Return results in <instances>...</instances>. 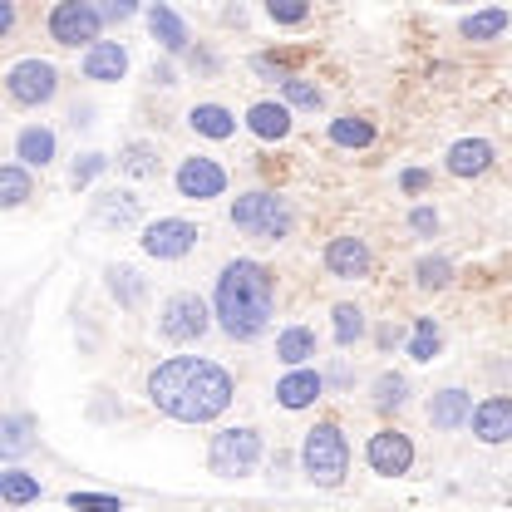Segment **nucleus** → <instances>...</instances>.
I'll return each instance as SVG.
<instances>
[{
  "mask_svg": "<svg viewBox=\"0 0 512 512\" xmlns=\"http://www.w3.org/2000/svg\"><path fill=\"white\" fill-rule=\"evenodd\" d=\"M148 404L163 414V419H178V424H217L232 399H237V380L227 365L207 360V355H168L163 365L148 370L143 380Z\"/></svg>",
  "mask_w": 512,
  "mask_h": 512,
  "instance_id": "f257e3e1",
  "label": "nucleus"
},
{
  "mask_svg": "<svg viewBox=\"0 0 512 512\" xmlns=\"http://www.w3.org/2000/svg\"><path fill=\"white\" fill-rule=\"evenodd\" d=\"M212 316H217V330L227 340L256 345L271 330V316H276V276H271V266H261L256 256H232L217 271Z\"/></svg>",
  "mask_w": 512,
  "mask_h": 512,
  "instance_id": "f03ea898",
  "label": "nucleus"
},
{
  "mask_svg": "<svg viewBox=\"0 0 512 512\" xmlns=\"http://www.w3.org/2000/svg\"><path fill=\"white\" fill-rule=\"evenodd\" d=\"M227 222H232L242 237H252V242H286V237L296 232V207H291V197H281V192L252 188V192H237V197L227 202Z\"/></svg>",
  "mask_w": 512,
  "mask_h": 512,
  "instance_id": "7ed1b4c3",
  "label": "nucleus"
},
{
  "mask_svg": "<svg viewBox=\"0 0 512 512\" xmlns=\"http://www.w3.org/2000/svg\"><path fill=\"white\" fill-rule=\"evenodd\" d=\"M301 473H306V483H316V488H340L345 483V473H350V439H345V429L335 424V419H316L306 434H301Z\"/></svg>",
  "mask_w": 512,
  "mask_h": 512,
  "instance_id": "20e7f679",
  "label": "nucleus"
},
{
  "mask_svg": "<svg viewBox=\"0 0 512 512\" xmlns=\"http://www.w3.org/2000/svg\"><path fill=\"white\" fill-rule=\"evenodd\" d=\"M261 458H266V439H261V429H252V424H227L207 444V468L217 478H252L256 468H261Z\"/></svg>",
  "mask_w": 512,
  "mask_h": 512,
  "instance_id": "39448f33",
  "label": "nucleus"
},
{
  "mask_svg": "<svg viewBox=\"0 0 512 512\" xmlns=\"http://www.w3.org/2000/svg\"><path fill=\"white\" fill-rule=\"evenodd\" d=\"M104 10L99 0H55L50 15H45V35L60 45V50H89L104 40Z\"/></svg>",
  "mask_w": 512,
  "mask_h": 512,
  "instance_id": "423d86ee",
  "label": "nucleus"
},
{
  "mask_svg": "<svg viewBox=\"0 0 512 512\" xmlns=\"http://www.w3.org/2000/svg\"><path fill=\"white\" fill-rule=\"evenodd\" d=\"M212 325H217L212 301H202L197 291H173L158 306V340H168V345H197V340H207Z\"/></svg>",
  "mask_w": 512,
  "mask_h": 512,
  "instance_id": "0eeeda50",
  "label": "nucleus"
},
{
  "mask_svg": "<svg viewBox=\"0 0 512 512\" xmlns=\"http://www.w3.org/2000/svg\"><path fill=\"white\" fill-rule=\"evenodd\" d=\"M5 99L15 109H45V104H55L60 99V69L50 60H40V55L15 60L5 69Z\"/></svg>",
  "mask_w": 512,
  "mask_h": 512,
  "instance_id": "6e6552de",
  "label": "nucleus"
},
{
  "mask_svg": "<svg viewBox=\"0 0 512 512\" xmlns=\"http://www.w3.org/2000/svg\"><path fill=\"white\" fill-rule=\"evenodd\" d=\"M197 242H202V227L188 217H153V222H143V237H138L143 256H153V261H183L197 252Z\"/></svg>",
  "mask_w": 512,
  "mask_h": 512,
  "instance_id": "1a4fd4ad",
  "label": "nucleus"
},
{
  "mask_svg": "<svg viewBox=\"0 0 512 512\" xmlns=\"http://www.w3.org/2000/svg\"><path fill=\"white\" fill-rule=\"evenodd\" d=\"M414 458H419L414 439H409L404 429H394V424H384V429H375V434L365 439V463H370V473H380V478H409V473H414Z\"/></svg>",
  "mask_w": 512,
  "mask_h": 512,
  "instance_id": "9d476101",
  "label": "nucleus"
},
{
  "mask_svg": "<svg viewBox=\"0 0 512 512\" xmlns=\"http://www.w3.org/2000/svg\"><path fill=\"white\" fill-rule=\"evenodd\" d=\"M173 188H178V197H188V202H217V197H227L232 178H227V168L217 158L192 153V158H183L173 168Z\"/></svg>",
  "mask_w": 512,
  "mask_h": 512,
  "instance_id": "9b49d317",
  "label": "nucleus"
},
{
  "mask_svg": "<svg viewBox=\"0 0 512 512\" xmlns=\"http://www.w3.org/2000/svg\"><path fill=\"white\" fill-rule=\"evenodd\" d=\"M325 271L335 276V281H365L370 271H375V252H370V242L360 237V232H340V237H330L325 242Z\"/></svg>",
  "mask_w": 512,
  "mask_h": 512,
  "instance_id": "f8f14e48",
  "label": "nucleus"
},
{
  "mask_svg": "<svg viewBox=\"0 0 512 512\" xmlns=\"http://www.w3.org/2000/svg\"><path fill=\"white\" fill-rule=\"evenodd\" d=\"M493 163H498V148L488 138H458V143H448L444 153V173L458 178V183H473V178L493 173Z\"/></svg>",
  "mask_w": 512,
  "mask_h": 512,
  "instance_id": "ddd939ff",
  "label": "nucleus"
},
{
  "mask_svg": "<svg viewBox=\"0 0 512 512\" xmlns=\"http://www.w3.org/2000/svg\"><path fill=\"white\" fill-rule=\"evenodd\" d=\"M473 394L463 389V384H448V389H434L429 394V404H424V414H429V424L439 429V434H458V429H468L473 424Z\"/></svg>",
  "mask_w": 512,
  "mask_h": 512,
  "instance_id": "4468645a",
  "label": "nucleus"
},
{
  "mask_svg": "<svg viewBox=\"0 0 512 512\" xmlns=\"http://www.w3.org/2000/svg\"><path fill=\"white\" fill-rule=\"evenodd\" d=\"M325 389H330L325 370L306 365V370H286V375L276 380V389H271V399L296 414V409H316V399H325Z\"/></svg>",
  "mask_w": 512,
  "mask_h": 512,
  "instance_id": "2eb2a0df",
  "label": "nucleus"
},
{
  "mask_svg": "<svg viewBox=\"0 0 512 512\" xmlns=\"http://www.w3.org/2000/svg\"><path fill=\"white\" fill-rule=\"evenodd\" d=\"M468 429H473L478 444H488V448L512 444V394H488V399H478Z\"/></svg>",
  "mask_w": 512,
  "mask_h": 512,
  "instance_id": "dca6fc26",
  "label": "nucleus"
},
{
  "mask_svg": "<svg viewBox=\"0 0 512 512\" xmlns=\"http://www.w3.org/2000/svg\"><path fill=\"white\" fill-rule=\"evenodd\" d=\"M10 153H15V163H25V168H50L55 158H60V133L50 124H25L15 128V143H10Z\"/></svg>",
  "mask_w": 512,
  "mask_h": 512,
  "instance_id": "f3484780",
  "label": "nucleus"
},
{
  "mask_svg": "<svg viewBox=\"0 0 512 512\" xmlns=\"http://www.w3.org/2000/svg\"><path fill=\"white\" fill-rule=\"evenodd\" d=\"M242 128L261 138V143H286L291 138V128H296V114L281 104V99H256L252 109L242 114Z\"/></svg>",
  "mask_w": 512,
  "mask_h": 512,
  "instance_id": "a211bd4d",
  "label": "nucleus"
},
{
  "mask_svg": "<svg viewBox=\"0 0 512 512\" xmlns=\"http://www.w3.org/2000/svg\"><path fill=\"white\" fill-rule=\"evenodd\" d=\"M148 35L163 45V55H188L192 50L188 20H183L168 0H148Z\"/></svg>",
  "mask_w": 512,
  "mask_h": 512,
  "instance_id": "6ab92c4d",
  "label": "nucleus"
},
{
  "mask_svg": "<svg viewBox=\"0 0 512 512\" xmlns=\"http://www.w3.org/2000/svg\"><path fill=\"white\" fill-rule=\"evenodd\" d=\"M89 217H94L99 227H109V232H124V227H138L143 202H138L128 188H109V192H99V197H94Z\"/></svg>",
  "mask_w": 512,
  "mask_h": 512,
  "instance_id": "aec40b11",
  "label": "nucleus"
},
{
  "mask_svg": "<svg viewBox=\"0 0 512 512\" xmlns=\"http://www.w3.org/2000/svg\"><path fill=\"white\" fill-rule=\"evenodd\" d=\"M79 69H84V79H94V84H119L128 74L124 40H99V45H89L84 60H79Z\"/></svg>",
  "mask_w": 512,
  "mask_h": 512,
  "instance_id": "412c9836",
  "label": "nucleus"
},
{
  "mask_svg": "<svg viewBox=\"0 0 512 512\" xmlns=\"http://www.w3.org/2000/svg\"><path fill=\"white\" fill-rule=\"evenodd\" d=\"M237 114L227 109V104H217V99H202V104H192L188 109V128L197 138H207V143H227V138H237Z\"/></svg>",
  "mask_w": 512,
  "mask_h": 512,
  "instance_id": "4be33fe9",
  "label": "nucleus"
},
{
  "mask_svg": "<svg viewBox=\"0 0 512 512\" xmlns=\"http://www.w3.org/2000/svg\"><path fill=\"white\" fill-rule=\"evenodd\" d=\"M316 355H320V335L311 325H286V330H276V365L306 370V365H316Z\"/></svg>",
  "mask_w": 512,
  "mask_h": 512,
  "instance_id": "5701e85b",
  "label": "nucleus"
},
{
  "mask_svg": "<svg viewBox=\"0 0 512 512\" xmlns=\"http://www.w3.org/2000/svg\"><path fill=\"white\" fill-rule=\"evenodd\" d=\"M40 498H45L40 473H30V468H20V463H5V473H0V503H5V508H30V503H40Z\"/></svg>",
  "mask_w": 512,
  "mask_h": 512,
  "instance_id": "b1692460",
  "label": "nucleus"
},
{
  "mask_svg": "<svg viewBox=\"0 0 512 512\" xmlns=\"http://www.w3.org/2000/svg\"><path fill=\"white\" fill-rule=\"evenodd\" d=\"M508 25H512V15L503 5H483V10H473V15L458 20V35L473 40V45H493V40L508 35Z\"/></svg>",
  "mask_w": 512,
  "mask_h": 512,
  "instance_id": "393cba45",
  "label": "nucleus"
},
{
  "mask_svg": "<svg viewBox=\"0 0 512 512\" xmlns=\"http://www.w3.org/2000/svg\"><path fill=\"white\" fill-rule=\"evenodd\" d=\"M114 163H119L124 178H138V183H148V178L163 173V158H158V143H153V138H128Z\"/></svg>",
  "mask_w": 512,
  "mask_h": 512,
  "instance_id": "a878e982",
  "label": "nucleus"
},
{
  "mask_svg": "<svg viewBox=\"0 0 512 512\" xmlns=\"http://www.w3.org/2000/svg\"><path fill=\"white\" fill-rule=\"evenodd\" d=\"M330 335H335V345H340V350L365 345V335H370V316H365V306H355V301H335V306H330Z\"/></svg>",
  "mask_w": 512,
  "mask_h": 512,
  "instance_id": "bb28decb",
  "label": "nucleus"
},
{
  "mask_svg": "<svg viewBox=\"0 0 512 512\" xmlns=\"http://www.w3.org/2000/svg\"><path fill=\"white\" fill-rule=\"evenodd\" d=\"M325 138L335 148H345V153H360V148H375L380 128H375V119H365V114H340V119H330Z\"/></svg>",
  "mask_w": 512,
  "mask_h": 512,
  "instance_id": "cd10ccee",
  "label": "nucleus"
},
{
  "mask_svg": "<svg viewBox=\"0 0 512 512\" xmlns=\"http://www.w3.org/2000/svg\"><path fill=\"white\" fill-rule=\"evenodd\" d=\"M104 286H109V296L119 301V311H138L143 301H148V281L133 271V266H104Z\"/></svg>",
  "mask_w": 512,
  "mask_h": 512,
  "instance_id": "c85d7f7f",
  "label": "nucleus"
},
{
  "mask_svg": "<svg viewBox=\"0 0 512 512\" xmlns=\"http://www.w3.org/2000/svg\"><path fill=\"white\" fill-rule=\"evenodd\" d=\"M404 355H409L414 365H434V360L444 355V330H439V320L434 316L414 320V330H409V340H404Z\"/></svg>",
  "mask_w": 512,
  "mask_h": 512,
  "instance_id": "c756f323",
  "label": "nucleus"
},
{
  "mask_svg": "<svg viewBox=\"0 0 512 512\" xmlns=\"http://www.w3.org/2000/svg\"><path fill=\"white\" fill-rule=\"evenodd\" d=\"M409 375H399V370H380L375 380H370V404L380 409V414H399L404 404H409Z\"/></svg>",
  "mask_w": 512,
  "mask_h": 512,
  "instance_id": "7c9ffc66",
  "label": "nucleus"
},
{
  "mask_svg": "<svg viewBox=\"0 0 512 512\" xmlns=\"http://www.w3.org/2000/svg\"><path fill=\"white\" fill-rule=\"evenodd\" d=\"M281 104L291 114H320L325 109V89L316 79H306V74H291V79H281Z\"/></svg>",
  "mask_w": 512,
  "mask_h": 512,
  "instance_id": "2f4dec72",
  "label": "nucleus"
},
{
  "mask_svg": "<svg viewBox=\"0 0 512 512\" xmlns=\"http://www.w3.org/2000/svg\"><path fill=\"white\" fill-rule=\"evenodd\" d=\"M453 276H458V266H453L444 252H424L419 261H414V286H419L424 296L448 291V286H453Z\"/></svg>",
  "mask_w": 512,
  "mask_h": 512,
  "instance_id": "473e14b6",
  "label": "nucleus"
},
{
  "mask_svg": "<svg viewBox=\"0 0 512 512\" xmlns=\"http://www.w3.org/2000/svg\"><path fill=\"white\" fill-rule=\"evenodd\" d=\"M35 444H40V439H35V424H30L25 414H5V419H0V453H5V463H20Z\"/></svg>",
  "mask_w": 512,
  "mask_h": 512,
  "instance_id": "72a5a7b5",
  "label": "nucleus"
},
{
  "mask_svg": "<svg viewBox=\"0 0 512 512\" xmlns=\"http://www.w3.org/2000/svg\"><path fill=\"white\" fill-rule=\"evenodd\" d=\"M30 197H35V178H30V168L10 158V163L0 168V207H5V212H15V207H25Z\"/></svg>",
  "mask_w": 512,
  "mask_h": 512,
  "instance_id": "f704fd0d",
  "label": "nucleus"
},
{
  "mask_svg": "<svg viewBox=\"0 0 512 512\" xmlns=\"http://www.w3.org/2000/svg\"><path fill=\"white\" fill-rule=\"evenodd\" d=\"M261 15L276 30H301L311 20V0H261Z\"/></svg>",
  "mask_w": 512,
  "mask_h": 512,
  "instance_id": "c9c22d12",
  "label": "nucleus"
},
{
  "mask_svg": "<svg viewBox=\"0 0 512 512\" xmlns=\"http://www.w3.org/2000/svg\"><path fill=\"white\" fill-rule=\"evenodd\" d=\"M296 50H261V55H252V69L261 74V79H291L296 74Z\"/></svg>",
  "mask_w": 512,
  "mask_h": 512,
  "instance_id": "e433bc0d",
  "label": "nucleus"
},
{
  "mask_svg": "<svg viewBox=\"0 0 512 512\" xmlns=\"http://www.w3.org/2000/svg\"><path fill=\"white\" fill-rule=\"evenodd\" d=\"M109 163H114L109 153H84V158H74V168H69V183H74V188H89L99 173H109Z\"/></svg>",
  "mask_w": 512,
  "mask_h": 512,
  "instance_id": "4c0bfd02",
  "label": "nucleus"
},
{
  "mask_svg": "<svg viewBox=\"0 0 512 512\" xmlns=\"http://www.w3.org/2000/svg\"><path fill=\"white\" fill-rule=\"evenodd\" d=\"M64 503L74 512H124V498H114V493H69Z\"/></svg>",
  "mask_w": 512,
  "mask_h": 512,
  "instance_id": "58836bf2",
  "label": "nucleus"
},
{
  "mask_svg": "<svg viewBox=\"0 0 512 512\" xmlns=\"http://www.w3.org/2000/svg\"><path fill=\"white\" fill-rule=\"evenodd\" d=\"M439 227H444L439 207H429V202L409 207V232H414V237H439Z\"/></svg>",
  "mask_w": 512,
  "mask_h": 512,
  "instance_id": "ea45409f",
  "label": "nucleus"
},
{
  "mask_svg": "<svg viewBox=\"0 0 512 512\" xmlns=\"http://www.w3.org/2000/svg\"><path fill=\"white\" fill-rule=\"evenodd\" d=\"M99 10H104L109 25H128V20L143 10V0H99Z\"/></svg>",
  "mask_w": 512,
  "mask_h": 512,
  "instance_id": "a19ab883",
  "label": "nucleus"
},
{
  "mask_svg": "<svg viewBox=\"0 0 512 512\" xmlns=\"http://www.w3.org/2000/svg\"><path fill=\"white\" fill-rule=\"evenodd\" d=\"M399 188L409 192V197H419V192L434 188V178H429L424 168H404V173H399Z\"/></svg>",
  "mask_w": 512,
  "mask_h": 512,
  "instance_id": "79ce46f5",
  "label": "nucleus"
},
{
  "mask_svg": "<svg viewBox=\"0 0 512 512\" xmlns=\"http://www.w3.org/2000/svg\"><path fill=\"white\" fill-rule=\"evenodd\" d=\"M188 69L192 74H217V55L197 45V50H188Z\"/></svg>",
  "mask_w": 512,
  "mask_h": 512,
  "instance_id": "37998d69",
  "label": "nucleus"
},
{
  "mask_svg": "<svg viewBox=\"0 0 512 512\" xmlns=\"http://www.w3.org/2000/svg\"><path fill=\"white\" fill-rule=\"evenodd\" d=\"M153 84H163V89H173V84H178V69H173V60H153Z\"/></svg>",
  "mask_w": 512,
  "mask_h": 512,
  "instance_id": "c03bdc74",
  "label": "nucleus"
},
{
  "mask_svg": "<svg viewBox=\"0 0 512 512\" xmlns=\"http://www.w3.org/2000/svg\"><path fill=\"white\" fill-rule=\"evenodd\" d=\"M0 35H15V0H0Z\"/></svg>",
  "mask_w": 512,
  "mask_h": 512,
  "instance_id": "a18cd8bd",
  "label": "nucleus"
},
{
  "mask_svg": "<svg viewBox=\"0 0 512 512\" xmlns=\"http://www.w3.org/2000/svg\"><path fill=\"white\" fill-rule=\"evenodd\" d=\"M325 380H330V389H345V384H350V365H330Z\"/></svg>",
  "mask_w": 512,
  "mask_h": 512,
  "instance_id": "49530a36",
  "label": "nucleus"
},
{
  "mask_svg": "<svg viewBox=\"0 0 512 512\" xmlns=\"http://www.w3.org/2000/svg\"><path fill=\"white\" fill-rule=\"evenodd\" d=\"M375 340H380V350H394V345H399V330H394V325H380Z\"/></svg>",
  "mask_w": 512,
  "mask_h": 512,
  "instance_id": "de8ad7c7",
  "label": "nucleus"
},
{
  "mask_svg": "<svg viewBox=\"0 0 512 512\" xmlns=\"http://www.w3.org/2000/svg\"><path fill=\"white\" fill-rule=\"evenodd\" d=\"M448 5H468V0H448Z\"/></svg>",
  "mask_w": 512,
  "mask_h": 512,
  "instance_id": "09e8293b",
  "label": "nucleus"
}]
</instances>
